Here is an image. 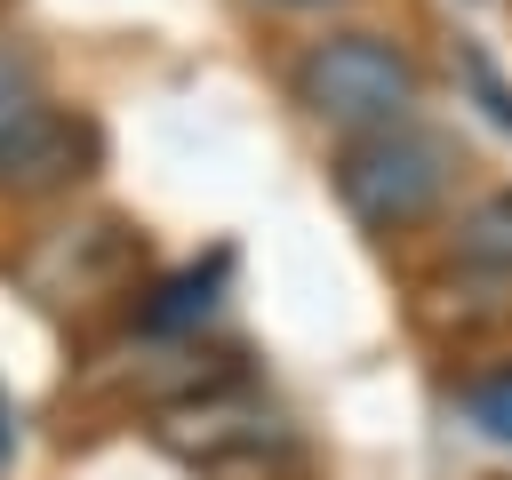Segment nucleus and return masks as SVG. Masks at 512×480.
I'll return each mask as SVG.
<instances>
[{
    "label": "nucleus",
    "mask_w": 512,
    "mask_h": 480,
    "mask_svg": "<svg viewBox=\"0 0 512 480\" xmlns=\"http://www.w3.org/2000/svg\"><path fill=\"white\" fill-rule=\"evenodd\" d=\"M464 416H472L488 440H504V448H512V368L472 376V384H464Z\"/></svg>",
    "instance_id": "8"
},
{
    "label": "nucleus",
    "mask_w": 512,
    "mask_h": 480,
    "mask_svg": "<svg viewBox=\"0 0 512 480\" xmlns=\"http://www.w3.org/2000/svg\"><path fill=\"white\" fill-rule=\"evenodd\" d=\"M232 280V248H216L208 264H184V272H168L160 288H152V304L136 312L152 336H176V328H200L208 312H216V288Z\"/></svg>",
    "instance_id": "6"
},
{
    "label": "nucleus",
    "mask_w": 512,
    "mask_h": 480,
    "mask_svg": "<svg viewBox=\"0 0 512 480\" xmlns=\"http://www.w3.org/2000/svg\"><path fill=\"white\" fill-rule=\"evenodd\" d=\"M288 96H296V112L312 128L368 136V128H392V120H416L424 112V64L408 56V40L368 32V24H344V32H320V40L296 48Z\"/></svg>",
    "instance_id": "1"
},
{
    "label": "nucleus",
    "mask_w": 512,
    "mask_h": 480,
    "mask_svg": "<svg viewBox=\"0 0 512 480\" xmlns=\"http://www.w3.org/2000/svg\"><path fill=\"white\" fill-rule=\"evenodd\" d=\"M40 96V64L16 48V40H0V120L16 112V104H32Z\"/></svg>",
    "instance_id": "9"
},
{
    "label": "nucleus",
    "mask_w": 512,
    "mask_h": 480,
    "mask_svg": "<svg viewBox=\"0 0 512 480\" xmlns=\"http://www.w3.org/2000/svg\"><path fill=\"white\" fill-rule=\"evenodd\" d=\"M264 8H288V16H336V8H352V0H264Z\"/></svg>",
    "instance_id": "10"
},
{
    "label": "nucleus",
    "mask_w": 512,
    "mask_h": 480,
    "mask_svg": "<svg viewBox=\"0 0 512 480\" xmlns=\"http://www.w3.org/2000/svg\"><path fill=\"white\" fill-rule=\"evenodd\" d=\"M456 168H464V152L440 128L392 120V128H368V136H336L328 184H336V200L360 232L400 240V232L440 216V200L456 192Z\"/></svg>",
    "instance_id": "2"
},
{
    "label": "nucleus",
    "mask_w": 512,
    "mask_h": 480,
    "mask_svg": "<svg viewBox=\"0 0 512 480\" xmlns=\"http://www.w3.org/2000/svg\"><path fill=\"white\" fill-rule=\"evenodd\" d=\"M448 264H456L464 280H488V288L512 296V184L480 192V200L448 224Z\"/></svg>",
    "instance_id": "5"
},
{
    "label": "nucleus",
    "mask_w": 512,
    "mask_h": 480,
    "mask_svg": "<svg viewBox=\"0 0 512 480\" xmlns=\"http://www.w3.org/2000/svg\"><path fill=\"white\" fill-rule=\"evenodd\" d=\"M280 440L272 408H256L232 376H208L176 416H168V448L184 464H208V472H240V464H264V448Z\"/></svg>",
    "instance_id": "4"
},
{
    "label": "nucleus",
    "mask_w": 512,
    "mask_h": 480,
    "mask_svg": "<svg viewBox=\"0 0 512 480\" xmlns=\"http://www.w3.org/2000/svg\"><path fill=\"white\" fill-rule=\"evenodd\" d=\"M456 80H464V88L480 96V112H488V120L512 136V80L496 72V56H488L480 40H456Z\"/></svg>",
    "instance_id": "7"
},
{
    "label": "nucleus",
    "mask_w": 512,
    "mask_h": 480,
    "mask_svg": "<svg viewBox=\"0 0 512 480\" xmlns=\"http://www.w3.org/2000/svg\"><path fill=\"white\" fill-rule=\"evenodd\" d=\"M96 160H104V136L72 104L32 96L0 120V200H56V192L88 184Z\"/></svg>",
    "instance_id": "3"
}]
</instances>
